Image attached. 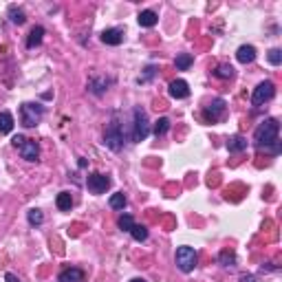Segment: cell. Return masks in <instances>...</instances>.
Returning a JSON list of instances; mask_svg holds the SVG:
<instances>
[{
    "label": "cell",
    "instance_id": "24",
    "mask_svg": "<svg viewBox=\"0 0 282 282\" xmlns=\"http://www.w3.org/2000/svg\"><path fill=\"white\" fill-rule=\"evenodd\" d=\"M106 86H108V79H104V77H101V79H93V82L88 84V88H91L95 95H101V93L106 91Z\"/></svg>",
    "mask_w": 282,
    "mask_h": 282
},
{
    "label": "cell",
    "instance_id": "31",
    "mask_svg": "<svg viewBox=\"0 0 282 282\" xmlns=\"http://www.w3.org/2000/svg\"><path fill=\"white\" fill-rule=\"evenodd\" d=\"M24 137H22V135H16V137H13V139H11V143H13V148H20V145L22 143H24Z\"/></svg>",
    "mask_w": 282,
    "mask_h": 282
},
{
    "label": "cell",
    "instance_id": "6",
    "mask_svg": "<svg viewBox=\"0 0 282 282\" xmlns=\"http://www.w3.org/2000/svg\"><path fill=\"white\" fill-rule=\"evenodd\" d=\"M273 95H276V84L269 82V79H264V82H260L258 86H256L254 95H251V104H254V106H262L264 101L273 99Z\"/></svg>",
    "mask_w": 282,
    "mask_h": 282
},
{
    "label": "cell",
    "instance_id": "9",
    "mask_svg": "<svg viewBox=\"0 0 282 282\" xmlns=\"http://www.w3.org/2000/svg\"><path fill=\"white\" fill-rule=\"evenodd\" d=\"M223 115H225V101H223V99H214V101H212V104L205 108V119H207V121H212V123L218 121Z\"/></svg>",
    "mask_w": 282,
    "mask_h": 282
},
{
    "label": "cell",
    "instance_id": "7",
    "mask_svg": "<svg viewBox=\"0 0 282 282\" xmlns=\"http://www.w3.org/2000/svg\"><path fill=\"white\" fill-rule=\"evenodd\" d=\"M86 185H88V189H91L93 194H104L106 189L110 188V179H108L106 174H99V172H93V174H88Z\"/></svg>",
    "mask_w": 282,
    "mask_h": 282
},
{
    "label": "cell",
    "instance_id": "2",
    "mask_svg": "<svg viewBox=\"0 0 282 282\" xmlns=\"http://www.w3.org/2000/svg\"><path fill=\"white\" fill-rule=\"evenodd\" d=\"M148 132H150L148 115H145L143 108L137 106V108L132 110V135H130V139L135 141V143H139V141H143L145 137H148Z\"/></svg>",
    "mask_w": 282,
    "mask_h": 282
},
{
    "label": "cell",
    "instance_id": "22",
    "mask_svg": "<svg viewBox=\"0 0 282 282\" xmlns=\"http://www.w3.org/2000/svg\"><path fill=\"white\" fill-rule=\"evenodd\" d=\"M167 130H170V119H167V117H161V119L154 121V135H157V137L165 135Z\"/></svg>",
    "mask_w": 282,
    "mask_h": 282
},
{
    "label": "cell",
    "instance_id": "15",
    "mask_svg": "<svg viewBox=\"0 0 282 282\" xmlns=\"http://www.w3.org/2000/svg\"><path fill=\"white\" fill-rule=\"evenodd\" d=\"M137 20H139V24L141 26H145V29H150V26H154L159 22V16L154 11H150V9H145V11H141L139 13V18H137Z\"/></svg>",
    "mask_w": 282,
    "mask_h": 282
},
{
    "label": "cell",
    "instance_id": "23",
    "mask_svg": "<svg viewBox=\"0 0 282 282\" xmlns=\"http://www.w3.org/2000/svg\"><path fill=\"white\" fill-rule=\"evenodd\" d=\"M130 234H132V238H135L137 242H143L145 238H148V229H145V225H132Z\"/></svg>",
    "mask_w": 282,
    "mask_h": 282
},
{
    "label": "cell",
    "instance_id": "13",
    "mask_svg": "<svg viewBox=\"0 0 282 282\" xmlns=\"http://www.w3.org/2000/svg\"><path fill=\"white\" fill-rule=\"evenodd\" d=\"M236 57L240 64H249V62L256 60V48L251 47V44H242V47L236 51Z\"/></svg>",
    "mask_w": 282,
    "mask_h": 282
},
{
    "label": "cell",
    "instance_id": "27",
    "mask_svg": "<svg viewBox=\"0 0 282 282\" xmlns=\"http://www.w3.org/2000/svg\"><path fill=\"white\" fill-rule=\"evenodd\" d=\"M218 260L225 267H232V264H236V254H234V251H220Z\"/></svg>",
    "mask_w": 282,
    "mask_h": 282
},
{
    "label": "cell",
    "instance_id": "1",
    "mask_svg": "<svg viewBox=\"0 0 282 282\" xmlns=\"http://www.w3.org/2000/svg\"><path fill=\"white\" fill-rule=\"evenodd\" d=\"M278 130H280V123H278L276 117H269L256 128L254 132V143L258 150H264V152L278 154L280 152V141H278Z\"/></svg>",
    "mask_w": 282,
    "mask_h": 282
},
{
    "label": "cell",
    "instance_id": "16",
    "mask_svg": "<svg viewBox=\"0 0 282 282\" xmlns=\"http://www.w3.org/2000/svg\"><path fill=\"white\" fill-rule=\"evenodd\" d=\"M42 38H44V29H42L40 24L33 26V29H31V33H29V38H26V47H29V48H35L40 42H42Z\"/></svg>",
    "mask_w": 282,
    "mask_h": 282
},
{
    "label": "cell",
    "instance_id": "8",
    "mask_svg": "<svg viewBox=\"0 0 282 282\" xmlns=\"http://www.w3.org/2000/svg\"><path fill=\"white\" fill-rule=\"evenodd\" d=\"M18 150H20V157L24 159V161H38V157H40V145H38V141H33V139H26Z\"/></svg>",
    "mask_w": 282,
    "mask_h": 282
},
{
    "label": "cell",
    "instance_id": "19",
    "mask_svg": "<svg viewBox=\"0 0 282 282\" xmlns=\"http://www.w3.org/2000/svg\"><path fill=\"white\" fill-rule=\"evenodd\" d=\"M9 20L13 22V24H24L26 22V16H24V11L22 9H18V7H9Z\"/></svg>",
    "mask_w": 282,
    "mask_h": 282
},
{
    "label": "cell",
    "instance_id": "33",
    "mask_svg": "<svg viewBox=\"0 0 282 282\" xmlns=\"http://www.w3.org/2000/svg\"><path fill=\"white\" fill-rule=\"evenodd\" d=\"M240 280L242 282H256V278L254 276H247V273H245V276H240Z\"/></svg>",
    "mask_w": 282,
    "mask_h": 282
},
{
    "label": "cell",
    "instance_id": "21",
    "mask_svg": "<svg viewBox=\"0 0 282 282\" xmlns=\"http://www.w3.org/2000/svg\"><path fill=\"white\" fill-rule=\"evenodd\" d=\"M126 203H128V198L123 196V192H117V194H113V196H110L108 205L113 207V210H123V207H126Z\"/></svg>",
    "mask_w": 282,
    "mask_h": 282
},
{
    "label": "cell",
    "instance_id": "18",
    "mask_svg": "<svg viewBox=\"0 0 282 282\" xmlns=\"http://www.w3.org/2000/svg\"><path fill=\"white\" fill-rule=\"evenodd\" d=\"M57 210L62 212H69L70 207H73V196H70V192H60L57 194Z\"/></svg>",
    "mask_w": 282,
    "mask_h": 282
},
{
    "label": "cell",
    "instance_id": "32",
    "mask_svg": "<svg viewBox=\"0 0 282 282\" xmlns=\"http://www.w3.org/2000/svg\"><path fill=\"white\" fill-rule=\"evenodd\" d=\"M4 280H7V282H20L16 276H13V273H7V276H4Z\"/></svg>",
    "mask_w": 282,
    "mask_h": 282
},
{
    "label": "cell",
    "instance_id": "3",
    "mask_svg": "<svg viewBox=\"0 0 282 282\" xmlns=\"http://www.w3.org/2000/svg\"><path fill=\"white\" fill-rule=\"evenodd\" d=\"M42 115H44V108L40 104H22L20 106V121L24 128L38 126Z\"/></svg>",
    "mask_w": 282,
    "mask_h": 282
},
{
    "label": "cell",
    "instance_id": "4",
    "mask_svg": "<svg viewBox=\"0 0 282 282\" xmlns=\"http://www.w3.org/2000/svg\"><path fill=\"white\" fill-rule=\"evenodd\" d=\"M123 139H126V135H123L121 126H119L117 119H113V121H110V126L106 128V132H104V143L108 145L110 150H115V152H117V150H121Z\"/></svg>",
    "mask_w": 282,
    "mask_h": 282
},
{
    "label": "cell",
    "instance_id": "12",
    "mask_svg": "<svg viewBox=\"0 0 282 282\" xmlns=\"http://www.w3.org/2000/svg\"><path fill=\"white\" fill-rule=\"evenodd\" d=\"M57 282H84V271L82 269H64V271L60 273V278H57Z\"/></svg>",
    "mask_w": 282,
    "mask_h": 282
},
{
    "label": "cell",
    "instance_id": "26",
    "mask_svg": "<svg viewBox=\"0 0 282 282\" xmlns=\"http://www.w3.org/2000/svg\"><path fill=\"white\" fill-rule=\"evenodd\" d=\"M117 225H119V229H121V232H130L132 225H135V220H132L130 214H123V216H119Z\"/></svg>",
    "mask_w": 282,
    "mask_h": 282
},
{
    "label": "cell",
    "instance_id": "25",
    "mask_svg": "<svg viewBox=\"0 0 282 282\" xmlns=\"http://www.w3.org/2000/svg\"><path fill=\"white\" fill-rule=\"evenodd\" d=\"M214 75H216V77H220V79H229V77H234V69L229 64H220L218 69L214 70Z\"/></svg>",
    "mask_w": 282,
    "mask_h": 282
},
{
    "label": "cell",
    "instance_id": "14",
    "mask_svg": "<svg viewBox=\"0 0 282 282\" xmlns=\"http://www.w3.org/2000/svg\"><path fill=\"white\" fill-rule=\"evenodd\" d=\"M227 150L229 152H242L247 150V139L242 135H234L227 139Z\"/></svg>",
    "mask_w": 282,
    "mask_h": 282
},
{
    "label": "cell",
    "instance_id": "34",
    "mask_svg": "<svg viewBox=\"0 0 282 282\" xmlns=\"http://www.w3.org/2000/svg\"><path fill=\"white\" fill-rule=\"evenodd\" d=\"M130 282H145V280H141V278H135V280H130Z\"/></svg>",
    "mask_w": 282,
    "mask_h": 282
},
{
    "label": "cell",
    "instance_id": "29",
    "mask_svg": "<svg viewBox=\"0 0 282 282\" xmlns=\"http://www.w3.org/2000/svg\"><path fill=\"white\" fill-rule=\"evenodd\" d=\"M267 60L271 62L273 66H278L282 62V51H280V48H271V51L267 53Z\"/></svg>",
    "mask_w": 282,
    "mask_h": 282
},
{
    "label": "cell",
    "instance_id": "17",
    "mask_svg": "<svg viewBox=\"0 0 282 282\" xmlns=\"http://www.w3.org/2000/svg\"><path fill=\"white\" fill-rule=\"evenodd\" d=\"M11 130H13V117H11V113L2 110V113H0V132H2V135H9Z\"/></svg>",
    "mask_w": 282,
    "mask_h": 282
},
{
    "label": "cell",
    "instance_id": "28",
    "mask_svg": "<svg viewBox=\"0 0 282 282\" xmlns=\"http://www.w3.org/2000/svg\"><path fill=\"white\" fill-rule=\"evenodd\" d=\"M26 218H29L31 225H42L44 220V214L40 210H29V214H26Z\"/></svg>",
    "mask_w": 282,
    "mask_h": 282
},
{
    "label": "cell",
    "instance_id": "10",
    "mask_svg": "<svg viewBox=\"0 0 282 282\" xmlns=\"http://www.w3.org/2000/svg\"><path fill=\"white\" fill-rule=\"evenodd\" d=\"M170 97H174V99H185V97H189V86L185 79H174V82H170Z\"/></svg>",
    "mask_w": 282,
    "mask_h": 282
},
{
    "label": "cell",
    "instance_id": "11",
    "mask_svg": "<svg viewBox=\"0 0 282 282\" xmlns=\"http://www.w3.org/2000/svg\"><path fill=\"white\" fill-rule=\"evenodd\" d=\"M101 42L104 44H110V47H119V44L123 42V31L121 29H106L104 33H101Z\"/></svg>",
    "mask_w": 282,
    "mask_h": 282
},
{
    "label": "cell",
    "instance_id": "20",
    "mask_svg": "<svg viewBox=\"0 0 282 282\" xmlns=\"http://www.w3.org/2000/svg\"><path fill=\"white\" fill-rule=\"evenodd\" d=\"M192 62H194V57L189 55V53H181V55H176L174 64H176V69H179V70H188L189 66H192Z\"/></svg>",
    "mask_w": 282,
    "mask_h": 282
},
{
    "label": "cell",
    "instance_id": "30",
    "mask_svg": "<svg viewBox=\"0 0 282 282\" xmlns=\"http://www.w3.org/2000/svg\"><path fill=\"white\" fill-rule=\"evenodd\" d=\"M152 75H154V66H148V69H145V75H143V77H139V82H141V84L148 82V79L152 77Z\"/></svg>",
    "mask_w": 282,
    "mask_h": 282
},
{
    "label": "cell",
    "instance_id": "5",
    "mask_svg": "<svg viewBox=\"0 0 282 282\" xmlns=\"http://www.w3.org/2000/svg\"><path fill=\"white\" fill-rule=\"evenodd\" d=\"M196 260H198V256H196V251H194L192 247L183 245V247L176 249V267H179L183 273L192 271V269L196 267Z\"/></svg>",
    "mask_w": 282,
    "mask_h": 282
}]
</instances>
